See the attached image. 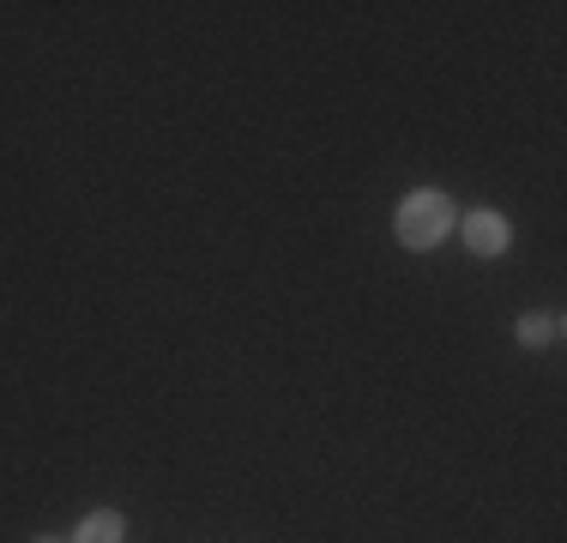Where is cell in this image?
<instances>
[{"mask_svg":"<svg viewBox=\"0 0 567 543\" xmlns=\"http://www.w3.org/2000/svg\"><path fill=\"white\" fill-rule=\"evenodd\" d=\"M393 229H399L404 248H441V242H447V229H453V199L435 194V187H423V194H411L399 206Z\"/></svg>","mask_w":567,"mask_h":543,"instance_id":"1","label":"cell"},{"mask_svg":"<svg viewBox=\"0 0 567 543\" xmlns=\"http://www.w3.org/2000/svg\"><path fill=\"white\" fill-rule=\"evenodd\" d=\"M465 242H471V254H483V260L502 254L507 248V217L502 212H471L465 217Z\"/></svg>","mask_w":567,"mask_h":543,"instance_id":"2","label":"cell"},{"mask_svg":"<svg viewBox=\"0 0 567 543\" xmlns=\"http://www.w3.org/2000/svg\"><path fill=\"white\" fill-rule=\"evenodd\" d=\"M121 532H127V520H121L115 508H103V513H91V520L79 525L73 543H121Z\"/></svg>","mask_w":567,"mask_h":543,"instance_id":"3","label":"cell"},{"mask_svg":"<svg viewBox=\"0 0 567 543\" xmlns=\"http://www.w3.org/2000/svg\"><path fill=\"white\" fill-rule=\"evenodd\" d=\"M519 338H525V345H556V338H561V315H525Z\"/></svg>","mask_w":567,"mask_h":543,"instance_id":"4","label":"cell"},{"mask_svg":"<svg viewBox=\"0 0 567 543\" xmlns=\"http://www.w3.org/2000/svg\"><path fill=\"white\" fill-rule=\"evenodd\" d=\"M43 543H61V537H43Z\"/></svg>","mask_w":567,"mask_h":543,"instance_id":"5","label":"cell"}]
</instances>
